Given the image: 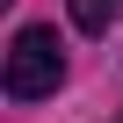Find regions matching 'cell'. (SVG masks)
Returning <instances> with one entry per match:
<instances>
[{
    "instance_id": "6da1fadb",
    "label": "cell",
    "mask_w": 123,
    "mask_h": 123,
    "mask_svg": "<svg viewBox=\"0 0 123 123\" xmlns=\"http://www.w3.org/2000/svg\"><path fill=\"white\" fill-rule=\"evenodd\" d=\"M65 80V51H58V29H22L15 51H7V94L15 101H36Z\"/></svg>"
},
{
    "instance_id": "7a4b0ae2",
    "label": "cell",
    "mask_w": 123,
    "mask_h": 123,
    "mask_svg": "<svg viewBox=\"0 0 123 123\" xmlns=\"http://www.w3.org/2000/svg\"><path fill=\"white\" fill-rule=\"evenodd\" d=\"M109 15H116V0H73V29H87V36H101Z\"/></svg>"
}]
</instances>
